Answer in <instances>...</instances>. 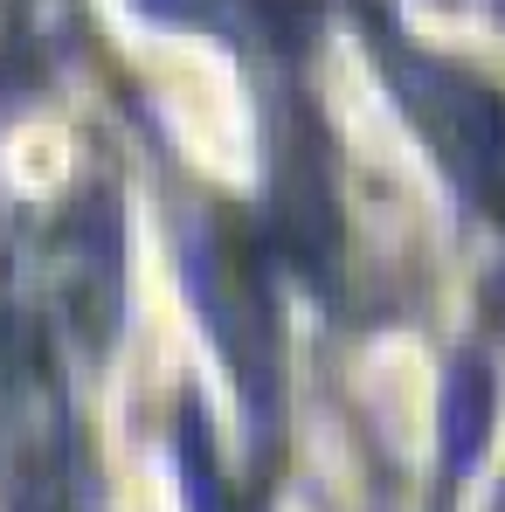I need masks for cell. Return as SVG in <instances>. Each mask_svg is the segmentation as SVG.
Returning a JSON list of instances; mask_svg holds the SVG:
<instances>
[{"label": "cell", "instance_id": "3957f363", "mask_svg": "<svg viewBox=\"0 0 505 512\" xmlns=\"http://www.w3.org/2000/svg\"><path fill=\"white\" fill-rule=\"evenodd\" d=\"M263 139H270V180H263V236H270V250L291 256L305 277H333L339 243H346L333 153H326L319 111L298 97V84H277Z\"/></svg>", "mask_w": 505, "mask_h": 512}, {"label": "cell", "instance_id": "5b68a950", "mask_svg": "<svg viewBox=\"0 0 505 512\" xmlns=\"http://www.w3.org/2000/svg\"><path fill=\"white\" fill-rule=\"evenodd\" d=\"M139 7L180 28H208L215 42L250 49L277 70L319 42V14H326V0H139Z\"/></svg>", "mask_w": 505, "mask_h": 512}, {"label": "cell", "instance_id": "6da1fadb", "mask_svg": "<svg viewBox=\"0 0 505 512\" xmlns=\"http://www.w3.org/2000/svg\"><path fill=\"white\" fill-rule=\"evenodd\" d=\"M270 236H256L243 215H229L222 201H201L187 222H180V270H187V291H194V312H201V333L215 340L236 395H243V416L263 429H277L284 409V346H277V291H270Z\"/></svg>", "mask_w": 505, "mask_h": 512}, {"label": "cell", "instance_id": "277c9868", "mask_svg": "<svg viewBox=\"0 0 505 512\" xmlns=\"http://www.w3.org/2000/svg\"><path fill=\"white\" fill-rule=\"evenodd\" d=\"M56 305L84 333V346H111L125 305V229L111 194H84V208L56 229Z\"/></svg>", "mask_w": 505, "mask_h": 512}, {"label": "cell", "instance_id": "52a82bcc", "mask_svg": "<svg viewBox=\"0 0 505 512\" xmlns=\"http://www.w3.org/2000/svg\"><path fill=\"white\" fill-rule=\"evenodd\" d=\"M173 457H180V492H187V512H243V499L229 492L222 478V457L208 443V423L194 402H180V423H173Z\"/></svg>", "mask_w": 505, "mask_h": 512}, {"label": "cell", "instance_id": "7a4b0ae2", "mask_svg": "<svg viewBox=\"0 0 505 512\" xmlns=\"http://www.w3.org/2000/svg\"><path fill=\"white\" fill-rule=\"evenodd\" d=\"M367 56L381 63L402 118L416 125V139L443 167V180L464 194V208L505 236V90L436 49H416L374 7H367Z\"/></svg>", "mask_w": 505, "mask_h": 512}, {"label": "cell", "instance_id": "8992f818", "mask_svg": "<svg viewBox=\"0 0 505 512\" xmlns=\"http://www.w3.org/2000/svg\"><path fill=\"white\" fill-rule=\"evenodd\" d=\"M492 402H499L492 360L457 353V360H450V381H443V471H450V485L478 464V450H485V436H492Z\"/></svg>", "mask_w": 505, "mask_h": 512}]
</instances>
